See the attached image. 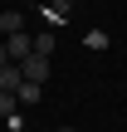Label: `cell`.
<instances>
[{
    "mask_svg": "<svg viewBox=\"0 0 127 132\" xmlns=\"http://www.w3.org/2000/svg\"><path fill=\"white\" fill-rule=\"evenodd\" d=\"M20 83H24V69H20V64H15V59H10V64H5V69H0V88H5V93H15V88H20Z\"/></svg>",
    "mask_w": 127,
    "mask_h": 132,
    "instance_id": "5",
    "label": "cell"
},
{
    "mask_svg": "<svg viewBox=\"0 0 127 132\" xmlns=\"http://www.w3.org/2000/svg\"><path fill=\"white\" fill-rule=\"evenodd\" d=\"M15 98H20V103H39V98H44V83H29V78H24V83L15 88Z\"/></svg>",
    "mask_w": 127,
    "mask_h": 132,
    "instance_id": "6",
    "label": "cell"
},
{
    "mask_svg": "<svg viewBox=\"0 0 127 132\" xmlns=\"http://www.w3.org/2000/svg\"><path fill=\"white\" fill-rule=\"evenodd\" d=\"M49 5H73V0H49Z\"/></svg>",
    "mask_w": 127,
    "mask_h": 132,
    "instance_id": "10",
    "label": "cell"
},
{
    "mask_svg": "<svg viewBox=\"0 0 127 132\" xmlns=\"http://www.w3.org/2000/svg\"><path fill=\"white\" fill-rule=\"evenodd\" d=\"M39 15H44V24H49V29H59V24H69L73 5H49V0H44V5H39Z\"/></svg>",
    "mask_w": 127,
    "mask_h": 132,
    "instance_id": "3",
    "label": "cell"
},
{
    "mask_svg": "<svg viewBox=\"0 0 127 132\" xmlns=\"http://www.w3.org/2000/svg\"><path fill=\"white\" fill-rule=\"evenodd\" d=\"M15 108H20V98H15V93H5V88H0V118H15Z\"/></svg>",
    "mask_w": 127,
    "mask_h": 132,
    "instance_id": "8",
    "label": "cell"
},
{
    "mask_svg": "<svg viewBox=\"0 0 127 132\" xmlns=\"http://www.w3.org/2000/svg\"><path fill=\"white\" fill-rule=\"evenodd\" d=\"M59 132H73V127H59Z\"/></svg>",
    "mask_w": 127,
    "mask_h": 132,
    "instance_id": "11",
    "label": "cell"
},
{
    "mask_svg": "<svg viewBox=\"0 0 127 132\" xmlns=\"http://www.w3.org/2000/svg\"><path fill=\"white\" fill-rule=\"evenodd\" d=\"M0 29H5V34L24 29V15H15V10H0Z\"/></svg>",
    "mask_w": 127,
    "mask_h": 132,
    "instance_id": "7",
    "label": "cell"
},
{
    "mask_svg": "<svg viewBox=\"0 0 127 132\" xmlns=\"http://www.w3.org/2000/svg\"><path fill=\"white\" fill-rule=\"evenodd\" d=\"M5 54L20 64L24 54H34V34H29V29H15V34H5Z\"/></svg>",
    "mask_w": 127,
    "mask_h": 132,
    "instance_id": "1",
    "label": "cell"
},
{
    "mask_svg": "<svg viewBox=\"0 0 127 132\" xmlns=\"http://www.w3.org/2000/svg\"><path fill=\"white\" fill-rule=\"evenodd\" d=\"M5 64H10V54H5V39H0V69H5Z\"/></svg>",
    "mask_w": 127,
    "mask_h": 132,
    "instance_id": "9",
    "label": "cell"
},
{
    "mask_svg": "<svg viewBox=\"0 0 127 132\" xmlns=\"http://www.w3.org/2000/svg\"><path fill=\"white\" fill-rule=\"evenodd\" d=\"M54 49H59V29H49V24H44V29L34 34V54H44V59H49Z\"/></svg>",
    "mask_w": 127,
    "mask_h": 132,
    "instance_id": "4",
    "label": "cell"
},
{
    "mask_svg": "<svg viewBox=\"0 0 127 132\" xmlns=\"http://www.w3.org/2000/svg\"><path fill=\"white\" fill-rule=\"evenodd\" d=\"M20 69H24V78H29V83H44V78H49V59H44V54H24V59H20Z\"/></svg>",
    "mask_w": 127,
    "mask_h": 132,
    "instance_id": "2",
    "label": "cell"
}]
</instances>
